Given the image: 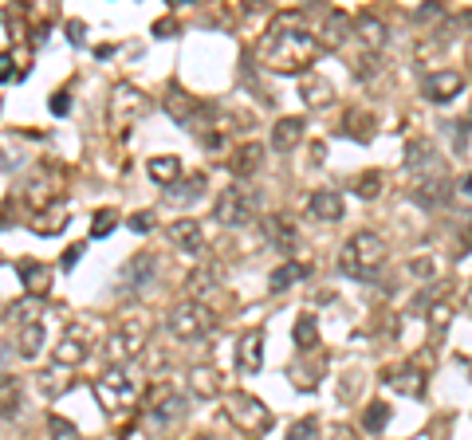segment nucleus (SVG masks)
Returning <instances> with one entry per match:
<instances>
[{"label": "nucleus", "instance_id": "f257e3e1", "mask_svg": "<svg viewBox=\"0 0 472 440\" xmlns=\"http://www.w3.org/2000/svg\"><path fill=\"white\" fill-rule=\"evenodd\" d=\"M319 55V40L299 24V12H280L271 16L268 32L260 40V63L268 71H280V75H295L307 63Z\"/></svg>", "mask_w": 472, "mask_h": 440}, {"label": "nucleus", "instance_id": "4c0bfd02", "mask_svg": "<svg viewBox=\"0 0 472 440\" xmlns=\"http://www.w3.org/2000/svg\"><path fill=\"white\" fill-rule=\"evenodd\" d=\"M433 161V146L429 142H410V150H405V165L410 170H422V165H429Z\"/></svg>", "mask_w": 472, "mask_h": 440}, {"label": "nucleus", "instance_id": "58836bf2", "mask_svg": "<svg viewBox=\"0 0 472 440\" xmlns=\"http://www.w3.org/2000/svg\"><path fill=\"white\" fill-rule=\"evenodd\" d=\"M48 432H51V440H79V429H75L71 420H63L60 413L48 417Z\"/></svg>", "mask_w": 472, "mask_h": 440}, {"label": "nucleus", "instance_id": "f704fd0d", "mask_svg": "<svg viewBox=\"0 0 472 440\" xmlns=\"http://www.w3.org/2000/svg\"><path fill=\"white\" fill-rule=\"evenodd\" d=\"M346 32H354V24L346 20L342 12H331V20H327V28H323V40H327V48H342Z\"/></svg>", "mask_w": 472, "mask_h": 440}, {"label": "nucleus", "instance_id": "4468645a", "mask_svg": "<svg viewBox=\"0 0 472 440\" xmlns=\"http://www.w3.org/2000/svg\"><path fill=\"white\" fill-rule=\"evenodd\" d=\"M264 366V330L252 326L241 334V342H236V370L241 373H256Z\"/></svg>", "mask_w": 472, "mask_h": 440}, {"label": "nucleus", "instance_id": "c03bdc74", "mask_svg": "<svg viewBox=\"0 0 472 440\" xmlns=\"http://www.w3.org/2000/svg\"><path fill=\"white\" fill-rule=\"evenodd\" d=\"M67 110H71V95H67V90H55V95H51V114H60V118H63Z\"/></svg>", "mask_w": 472, "mask_h": 440}, {"label": "nucleus", "instance_id": "a878e982", "mask_svg": "<svg viewBox=\"0 0 472 440\" xmlns=\"http://www.w3.org/2000/svg\"><path fill=\"white\" fill-rule=\"evenodd\" d=\"M185 417V397L173 390H166L158 401H154V409H150V420L154 425H170V420H181Z\"/></svg>", "mask_w": 472, "mask_h": 440}, {"label": "nucleus", "instance_id": "ea45409f", "mask_svg": "<svg viewBox=\"0 0 472 440\" xmlns=\"http://www.w3.org/2000/svg\"><path fill=\"white\" fill-rule=\"evenodd\" d=\"M354 193H358L362 200H374L382 193V173H362V177L354 181Z\"/></svg>", "mask_w": 472, "mask_h": 440}, {"label": "nucleus", "instance_id": "9d476101", "mask_svg": "<svg viewBox=\"0 0 472 440\" xmlns=\"http://www.w3.org/2000/svg\"><path fill=\"white\" fill-rule=\"evenodd\" d=\"M461 90H464V75H461V71H429V75L422 79V95L429 102H437V106L452 102Z\"/></svg>", "mask_w": 472, "mask_h": 440}, {"label": "nucleus", "instance_id": "a18cd8bd", "mask_svg": "<svg viewBox=\"0 0 472 440\" xmlns=\"http://www.w3.org/2000/svg\"><path fill=\"white\" fill-rule=\"evenodd\" d=\"M166 32H177V20H173V12L166 16V20H158V24H154V36H166Z\"/></svg>", "mask_w": 472, "mask_h": 440}, {"label": "nucleus", "instance_id": "423d86ee", "mask_svg": "<svg viewBox=\"0 0 472 440\" xmlns=\"http://www.w3.org/2000/svg\"><path fill=\"white\" fill-rule=\"evenodd\" d=\"M252 216H256V193H248L244 185L221 189V197L213 205V220H217V224H224V228H244Z\"/></svg>", "mask_w": 472, "mask_h": 440}, {"label": "nucleus", "instance_id": "f3484780", "mask_svg": "<svg viewBox=\"0 0 472 440\" xmlns=\"http://www.w3.org/2000/svg\"><path fill=\"white\" fill-rule=\"evenodd\" d=\"M260 161H264V146H260V142H244V146H236V153L229 158V173L236 181L252 177V173L260 170Z\"/></svg>", "mask_w": 472, "mask_h": 440}, {"label": "nucleus", "instance_id": "7ed1b4c3", "mask_svg": "<svg viewBox=\"0 0 472 440\" xmlns=\"http://www.w3.org/2000/svg\"><path fill=\"white\" fill-rule=\"evenodd\" d=\"M161 106H166V114H170L177 126H185L189 134H201V138H205V130H213L209 118L217 114V110H213L205 99H193V95H185L181 87H170V90H166Z\"/></svg>", "mask_w": 472, "mask_h": 440}, {"label": "nucleus", "instance_id": "39448f33", "mask_svg": "<svg viewBox=\"0 0 472 440\" xmlns=\"http://www.w3.org/2000/svg\"><path fill=\"white\" fill-rule=\"evenodd\" d=\"M95 397H99V405L107 413H122L138 401V381L122 370V366H111V370L95 381Z\"/></svg>", "mask_w": 472, "mask_h": 440}, {"label": "nucleus", "instance_id": "3c124183", "mask_svg": "<svg viewBox=\"0 0 472 440\" xmlns=\"http://www.w3.org/2000/svg\"><path fill=\"white\" fill-rule=\"evenodd\" d=\"M4 165H8V161H4V153H0V170H4Z\"/></svg>", "mask_w": 472, "mask_h": 440}, {"label": "nucleus", "instance_id": "dca6fc26", "mask_svg": "<svg viewBox=\"0 0 472 440\" xmlns=\"http://www.w3.org/2000/svg\"><path fill=\"white\" fill-rule=\"evenodd\" d=\"M354 36H358L362 51H370V55H378L386 48V24L378 16H370V12H362L358 20H354Z\"/></svg>", "mask_w": 472, "mask_h": 440}, {"label": "nucleus", "instance_id": "6e6552de", "mask_svg": "<svg viewBox=\"0 0 472 440\" xmlns=\"http://www.w3.org/2000/svg\"><path fill=\"white\" fill-rule=\"evenodd\" d=\"M229 417H232V425L244 432V436H264V432L271 429V413H268V405L264 401H256V397H248V393H232L229 397Z\"/></svg>", "mask_w": 472, "mask_h": 440}, {"label": "nucleus", "instance_id": "8fccbe9b", "mask_svg": "<svg viewBox=\"0 0 472 440\" xmlns=\"http://www.w3.org/2000/svg\"><path fill=\"white\" fill-rule=\"evenodd\" d=\"M461 193H464V197H468V200H472V173H468V177H464V181H461Z\"/></svg>", "mask_w": 472, "mask_h": 440}, {"label": "nucleus", "instance_id": "bb28decb", "mask_svg": "<svg viewBox=\"0 0 472 440\" xmlns=\"http://www.w3.org/2000/svg\"><path fill=\"white\" fill-rule=\"evenodd\" d=\"M299 280H307V263H295V260H288V263H280V268L268 275V291H276V295H283V291L292 287V283H299Z\"/></svg>", "mask_w": 472, "mask_h": 440}, {"label": "nucleus", "instance_id": "393cba45", "mask_svg": "<svg viewBox=\"0 0 472 440\" xmlns=\"http://www.w3.org/2000/svg\"><path fill=\"white\" fill-rule=\"evenodd\" d=\"M413 200H417L422 209H441V205H449V181H445V177L422 181V185L413 189Z\"/></svg>", "mask_w": 472, "mask_h": 440}, {"label": "nucleus", "instance_id": "1a4fd4ad", "mask_svg": "<svg viewBox=\"0 0 472 440\" xmlns=\"http://www.w3.org/2000/svg\"><path fill=\"white\" fill-rule=\"evenodd\" d=\"M142 346H146V322H126V326L111 330V338L102 342V354L111 366L126 370V362L142 358Z\"/></svg>", "mask_w": 472, "mask_h": 440}, {"label": "nucleus", "instance_id": "2eb2a0df", "mask_svg": "<svg viewBox=\"0 0 472 440\" xmlns=\"http://www.w3.org/2000/svg\"><path fill=\"white\" fill-rule=\"evenodd\" d=\"M16 275L24 280V287H28L32 299H40V295H48L51 291V268L40 260H20L16 263Z\"/></svg>", "mask_w": 472, "mask_h": 440}, {"label": "nucleus", "instance_id": "b1692460", "mask_svg": "<svg viewBox=\"0 0 472 440\" xmlns=\"http://www.w3.org/2000/svg\"><path fill=\"white\" fill-rule=\"evenodd\" d=\"M63 224H67V200L55 197L51 200V212H40V216L32 220V232H40V236H60Z\"/></svg>", "mask_w": 472, "mask_h": 440}, {"label": "nucleus", "instance_id": "72a5a7b5", "mask_svg": "<svg viewBox=\"0 0 472 440\" xmlns=\"http://www.w3.org/2000/svg\"><path fill=\"white\" fill-rule=\"evenodd\" d=\"M342 130L351 134V138L366 142L374 134V114H362V110H346V122H342Z\"/></svg>", "mask_w": 472, "mask_h": 440}, {"label": "nucleus", "instance_id": "aec40b11", "mask_svg": "<svg viewBox=\"0 0 472 440\" xmlns=\"http://www.w3.org/2000/svg\"><path fill=\"white\" fill-rule=\"evenodd\" d=\"M217 283H221V263L205 260V268H197L189 280H185V291H189V299H193V303H201L209 291H217Z\"/></svg>", "mask_w": 472, "mask_h": 440}, {"label": "nucleus", "instance_id": "a211bd4d", "mask_svg": "<svg viewBox=\"0 0 472 440\" xmlns=\"http://www.w3.org/2000/svg\"><path fill=\"white\" fill-rule=\"evenodd\" d=\"M260 232H264V240H268L276 252H283V256L295 248V224L288 216H268L260 224Z\"/></svg>", "mask_w": 472, "mask_h": 440}, {"label": "nucleus", "instance_id": "4be33fe9", "mask_svg": "<svg viewBox=\"0 0 472 440\" xmlns=\"http://www.w3.org/2000/svg\"><path fill=\"white\" fill-rule=\"evenodd\" d=\"M303 126H307V122H303L299 114L280 118V122H276V130H271V150H280V153L295 150V146H299V138H303Z\"/></svg>", "mask_w": 472, "mask_h": 440}, {"label": "nucleus", "instance_id": "473e14b6", "mask_svg": "<svg viewBox=\"0 0 472 440\" xmlns=\"http://www.w3.org/2000/svg\"><path fill=\"white\" fill-rule=\"evenodd\" d=\"M189 390L197 393V397H213L221 385H217V373H213L209 366H193L189 370Z\"/></svg>", "mask_w": 472, "mask_h": 440}, {"label": "nucleus", "instance_id": "6ab92c4d", "mask_svg": "<svg viewBox=\"0 0 472 440\" xmlns=\"http://www.w3.org/2000/svg\"><path fill=\"white\" fill-rule=\"evenodd\" d=\"M307 209H311L315 220H323V224H335V220H342V193H335V189H315L311 200H307Z\"/></svg>", "mask_w": 472, "mask_h": 440}, {"label": "nucleus", "instance_id": "ddd939ff", "mask_svg": "<svg viewBox=\"0 0 472 440\" xmlns=\"http://www.w3.org/2000/svg\"><path fill=\"white\" fill-rule=\"evenodd\" d=\"M170 244L177 252H185V256H201L205 252V228H201V220H173L170 224Z\"/></svg>", "mask_w": 472, "mask_h": 440}, {"label": "nucleus", "instance_id": "f03ea898", "mask_svg": "<svg viewBox=\"0 0 472 440\" xmlns=\"http://www.w3.org/2000/svg\"><path fill=\"white\" fill-rule=\"evenodd\" d=\"M386 256H390V248L378 232H354L339 252V271L351 280H374L386 268Z\"/></svg>", "mask_w": 472, "mask_h": 440}, {"label": "nucleus", "instance_id": "49530a36", "mask_svg": "<svg viewBox=\"0 0 472 440\" xmlns=\"http://www.w3.org/2000/svg\"><path fill=\"white\" fill-rule=\"evenodd\" d=\"M0 79H12V51H0Z\"/></svg>", "mask_w": 472, "mask_h": 440}, {"label": "nucleus", "instance_id": "2f4dec72", "mask_svg": "<svg viewBox=\"0 0 472 440\" xmlns=\"http://www.w3.org/2000/svg\"><path fill=\"white\" fill-rule=\"evenodd\" d=\"M303 90H307V102L311 106H327L335 99V87L327 79H319V75H303Z\"/></svg>", "mask_w": 472, "mask_h": 440}, {"label": "nucleus", "instance_id": "9b49d317", "mask_svg": "<svg viewBox=\"0 0 472 440\" xmlns=\"http://www.w3.org/2000/svg\"><path fill=\"white\" fill-rule=\"evenodd\" d=\"M154 275H158V256L154 252H138V256H130L122 263L119 283H122V291H142L154 283Z\"/></svg>", "mask_w": 472, "mask_h": 440}, {"label": "nucleus", "instance_id": "a19ab883", "mask_svg": "<svg viewBox=\"0 0 472 440\" xmlns=\"http://www.w3.org/2000/svg\"><path fill=\"white\" fill-rule=\"evenodd\" d=\"M283 440H319V420H315V417L295 420L292 429H288V436H283Z\"/></svg>", "mask_w": 472, "mask_h": 440}, {"label": "nucleus", "instance_id": "09e8293b", "mask_svg": "<svg viewBox=\"0 0 472 440\" xmlns=\"http://www.w3.org/2000/svg\"><path fill=\"white\" fill-rule=\"evenodd\" d=\"M413 275H433V263L429 260H413Z\"/></svg>", "mask_w": 472, "mask_h": 440}, {"label": "nucleus", "instance_id": "79ce46f5", "mask_svg": "<svg viewBox=\"0 0 472 440\" xmlns=\"http://www.w3.org/2000/svg\"><path fill=\"white\" fill-rule=\"evenodd\" d=\"M126 228H130V232H150V228H154V212H150V209L130 212V220H126Z\"/></svg>", "mask_w": 472, "mask_h": 440}, {"label": "nucleus", "instance_id": "412c9836", "mask_svg": "<svg viewBox=\"0 0 472 440\" xmlns=\"http://www.w3.org/2000/svg\"><path fill=\"white\" fill-rule=\"evenodd\" d=\"M386 385L393 393H405V397H422L425 393V373L417 366H402V370H390L386 373Z\"/></svg>", "mask_w": 472, "mask_h": 440}, {"label": "nucleus", "instance_id": "cd10ccee", "mask_svg": "<svg viewBox=\"0 0 472 440\" xmlns=\"http://www.w3.org/2000/svg\"><path fill=\"white\" fill-rule=\"evenodd\" d=\"M16 350H20V358H28V362L43 350V322H28V326H20Z\"/></svg>", "mask_w": 472, "mask_h": 440}, {"label": "nucleus", "instance_id": "f8f14e48", "mask_svg": "<svg viewBox=\"0 0 472 440\" xmlns=\"http://www.w3.org/2000/svg\"><path fill=\"white\" fill-rule=\"evenodd\" d=\"M83 358H87V334H83L79 326H71L67 334L55 342L51 366H55V370H75V366H83Z\"/></svg>", "mask_w": 472, "mask_h": 440}, {"label": "nucleus", "instance_id": "c9c22d12", "mask_svg": "<svg viewBox=\"0 0 472 440\" xmlns=\"http://www.w3.org/2000/svg\"><path fill=\"white\" fill-rule=\"evenodd\" d=\"M386 420H390L386 401H370V405H366V413H362V429H366V432H382Z\"/></svg>", "mask_w": 472, "mask_h": 440}, {"label": "nucleus", "instance_id": "7c9ffc66", "mask_svg": "<svg viewBox=\"0 0 472 440\" xmlns=\"http://www.w3.org/2000/svg\"><path fill=\"white\" fill-rule=\"evenodd\" d=\"M201 189H205V173H193L189 181H177V185H170V193H166V197L177 200V205H189V200L201 197Z\"/></svg>", "mask_w": 472, "mask_h": 440}, {"label": "nucleus", "instance_id": "e433bc0d", "mask_svg": "<svg viewBox=\"0 0 472 440\" xmlns=\"http://www.w3.org/2000/svg\"><path fill=\"white\" fill-rule=\"evenodd\" d=\"M119 212L114 209H99L95 212V220H90V236H95V240H102V236H111L114 228H119Z\"/></svg>", "mask_w": 472, "mask_h": 440}, {"label": "nucleus", "instance_id": "37998d69", "mask_svg": "<svg viewBox=\"0 0 472 440\" xmlns=\"http://www.w3.org/2000/svg\"><path fill=\"white\" fill-rule=\"evenodd\" d=\"M83 256H87V244H83V240H79V244H71V248H67V252H63V260H60V268H63V271H71V268H75V263H79V260H83Z\"/></svg>", "mask_w": 472, "mask_h": 440}, {"label": "nucleus", "instance_id": "20e7f679", "mask_svg": "<svg viewBox=\"0 0 472 440\" xmlns=\"http://www.w3.org/2000/svg\"><path fill=\"white\" fill-rule=\"evenodd\" d=\"M166 326H170L173 338L181 342H197V338H209L213 330H217V319H213V310L205 307V303H177V307L166 315Z\"/></svg>", "mask_w": 472, "mask_h": 440}, {"label": "nucleus", "instance_id": "0eeeda50", "mask_svg": "<svg viewBox=\"0 0 472 440\" xmlns=\"http://www.w3.org/2000/svg\"><path fill=\"white\" fill-rule=\"evenodd\" d=\"M150 110V99L142 95L138 87H130V83H119V87L111 90V122L114 130H119V138H130V126Z\"/></svg>", "mask_w": 472, "mask_h": 440}, {"label": "nucleus", "instance_id": "c85d7f7f", "mask_svg": "<svg viewBox=\"0 0 472 440\" xmlns=\"http://www.w3.org/2000/svg\"><path fill=\"white\" fill-rule=\"evenodd\" d=\"M292 338L299 350H315L319 346V322H315V315H299L292 326Z\"/></svg>", "mask_w": 472, "mask_h": 440}, {"label": "nucleus", "instance_id": "5701e85b", "mask_svg": "<svg viewBox=\"0 0 472 440\" xmlns=\"http://www.w3.org/2000/svg\"><path fill=\"white\" fill-rule=\"evenodd\" d=\"M146 173H150V181H158V185H177L181 181V158L177 153H158V158L146 161Z\"/></svg>", "mask_w": 472, "mask_h": 440}, {"label": "nucleus", "instance_id": "de8ad7c7", "mask_svg": "<svg viewBox=\"0 0 472 440\" xmlns=\"http://www.w3.org/2000/svg\"><path fill=\"white\" fill-rule=\"evenodd\" d=\"M67 32H71V40H75V43H83V32H87V28H83L79 20H71V24H67Z\"/></svg>", "mask_w": 472, "mask_h": 440}, {"label": "nucleus", "instance_id": "c756f323", "mask_svg": "<svg viewBox=\"0 0 472 440\" xmlns=\"http://www.w3.org/2000/svg\"><path fill=\"white\" fill-rule=\"evenodd\" d=\"M20 413V378H0V417Z\"/></svg>", "mask_w": 472, "mask_h": 440}]
</instances>
